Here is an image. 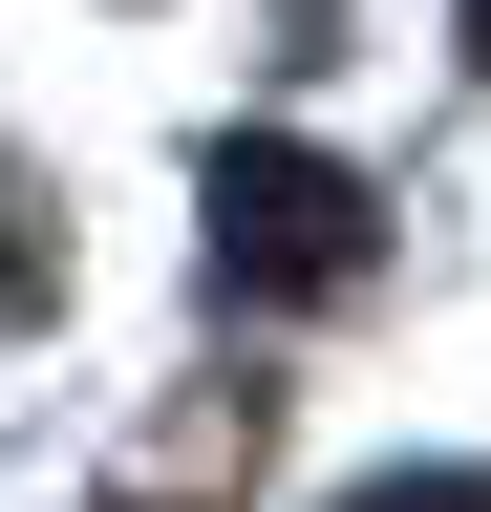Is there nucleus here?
Instances as JSON below:
<instances>
[{"mask_svg": "<svg viewBox=\"0 0 491 512\" xmlns=\"http://www.w3.org/2000/svg\"><path fill=\"white\" fill-rule=\"evenodd\" d=\"M363 256H385V214H363L342 150H299V128H235L214 150V278L235 299H342Z\"/></svg>", "mask_w": 491, "mask_h": 512, "instance_id": "1", "label": "nucleus"}, {"mask_svg": "<svg viewBox=\"0 0 491 512\" xmlns=\"http://www.w3.org/2000/svg\"><path fill=\"white\" fill-rule=\"evenodd\" d=\"M22 320H65V214L0 171V342H22Z\"/></svg>", "mask_w": 491, "mask_h": 512, "instance_id": "2", "label": "nucleus"}, {"mask_svg": "<svg viewBox=\"0 0 491 512\" xmlns=\"http://www.w3.org/2000/svg\"><path fill=\"white\" fill-rule=\"evenodd\" d=\"M363 512H491V491H363Z\"/></svg>", "mask_w": 491, "mask_h": 512, "instance_id": "3", "label": "nucleus"}, {"mask_svg": "<svg viewBox=\"0 0 491 512\" xmlns=\"http://www.w3.org/2000/svg\"><path fill=\"white\" fill-rule=\"evenodd\" d=\"M449 22H470V64H491V0H449Z\"/></svg>", "mask_w": 491, "mask_h": 512, "instance_id": "4", "label": "nucleus"}]
</instances>
